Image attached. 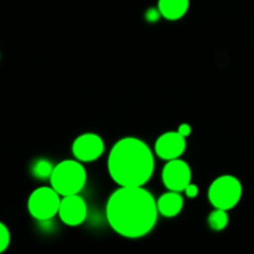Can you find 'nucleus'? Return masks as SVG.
Returning a JSON list of instances; mask_svg holds the SVG:
<instances>
[{
    "label": "nucleus",
    "instance_id": "2eb2a0df",
    "mask_svg": "<svg viewBox=\"0 0 254 254\" xmlns=\"http://www.w3.org/2000/svg\"><path fill=\"white\" fill-rule=\"evenodd\" d=\"M161 17L160 11H159L158 6L156 7H149L145 11V20L148 22H156Z\"/></svg>",
    "mask_w": 254,
    "mask_h": 254
},
{
    "label": "nucleus",
    "instance_id": "9b49d317",
    "mask_svg": "<svg viewBox=\"0 0 254 254\" xmlns=\"http://www.w3.org/2000/svg\"><path fill=\"white\" fill-rule=\"evenodd\" d=\"M190 7V0H158V9L161 17L176 21L186 15Z\"/></svg>",
    "mask_w": 254,
    "mask_h": 254
},
{
    "label": "nucleus",
    "instance_id": "f03ea898",
    "mask_svg": "<svg viewBox=\"0 0 254 254\" xmlns=\"http://www.w3.org/2000/svg\"><path fill=\"white\" fill-rule=\"evenodd\" d=\"M107 169L117 185L144 186L155 169L154 153L141 139L124 136L112 146Z\"/></svg>",
    "mask_w": 254,
    "mask_h": 254
},
{
    "label": "nucleus",
    "instance_id": "20e7f679",
    "mask_svg": "<svg viewBox=\"0 0 254 254\" xmlns=\"http://www.w3.org/2000/svg\"><path fill=\"white\" fill-rule=\"evenodd\" d=\"M242 193V184L236 176L221 175L211 183L207 197L213 208L230 211L240 203Z\"/></svg>",
    "mask_w": 254,
    "mask_h": 254
},
{
    "label": "nucleus",
    "instance_id": "a211bd4d",
    "mask_svg": "<svg viewBox=\"0 0 254 254\" xmlns=\"http://www.w3.org/2000/svg\"><path fill=\"white\" fill-rule=\"evenodd\" d=\"M0 60H1V52H0Z\"/></svg>",
    "mask_w": 254,
    "mask_h": 254
},
{
    "label": "nucleus",
    "instance_id": "423d86ee",
    "mask_svg": "<svg viewBox=\"0 0 254 254\" xmlns=\"http://www.w3.org/2000/svg\"><path fill=\"white\" fill-rule=\"evenodd\" d=\"M191 179H192V171L190 165L180 158L166 161L161 171V180L164 186L170 191L184 192L186 186L191 183Z\"/></svg>",
    "mask_w": 254,
    "mask_h": 254
},
{
    "label": "nucleus",
    "instance_id": "0eeeda50",
    "mask_svg": "<svg viewBox=\"0 0 254 254\" xmlns=\"http://www.w3.org/2000/svg\"><path fill=\"white\" fill-rule=\"evenodd\" d=\"M106 145L99 134L83 133L72 143V154L81 163H92L103 155Z\"/></svg>",
    "mask_w": 254,
    "mask_h": 254
},
{
    "label": "nucleus",
    "instance_id": "39448f33",
    "mask_svg": "<svg viewBox=\"0 0 254 254\" xmlns=\"http://www.w3.org/2000/svg\"><path fill=\"white\" fill-rule=\"evenodd\" d=\"M61 198L62 196L52 186H41L30 193L27 211L39 222H47L59 215Z\"/></svg>",
    "mask_w": 254,
    "mask_h": 254
},
{
    "label": "nucleus",
    "instance_id": "1a4fd4ad",
    "mask_svg": "<svg viewBox=\"0 0 254 254\" xmlns=\"http://www.w3.org/2000/svg\"><path fill=\"white\" fill-rule=\"evenodd\" d=\"M186 150V138L178 130L163 133L154 144V153L163 160H174L181 158Z\"/></svg>",
    "mask_w": 254,
    "mask_h": 254
},
{
    "label": "nucleus",
    "instance_id": "dca6fc26",
    "mask_svg": "<svg viewBox=\"0 0 254 254\" xmlns=\"http://www.w3.org/2000/svg\"><path fill=\"white\" fill-rule=\"evenodd\" d=\"M184 192H185V195L188 196L189 198H195V197H197V196H198V192H200V190H198L197 185L190 183L188 186H186V189L184 190Z\"/></svg>",
    "mask_w": 254,
    "mask_h": 254
},
{
    "label": "nucleus",
    "instance_id": "6e6552de",
    "mask_svg": "<svg viewBox=\"0 0 254 254\" xmlns=\"http://www.w3.org/2000/svg\"><path fill=\"white\" fill-rule=\"evenodd\" d=\"M87 213V203L79 193L62 196L59 208V217L62 223L69 227H76L86 221Z\"/></svg>",
    "mask_w": 254,
    "mask_h": 254
},
{
    "label": "nucleus",
    "instance_id": "f8f14e48",
    "mask_svg": "<svg viewBox=\"0 0 254 254\" xmlns=\"http://www.w3.org/2000/svg\"><path fill=\"white\" fill-rule=\"evenodd\" d=\"M55 165L45 158H39L30 166V173L37 180H50Z\"/></svg>",
    "mask_w": 254,
    "mask_h": 254
},
{
    "label": "nucleus",
    "instance_id": "f257e3e1",
    "mask_svg": "<svg viewBox=\"0 0 254 254\" xmlns=\"http://www.w3.org/2000/svg\"><path fill=\"white\" fill-rule=\"evenodd\" d=\"M106 217L114 232L136 240L154 230L159 217L158 205L144 186H119L107 200Z\"/></svg>",
    "mask_w": 254,
    "mask_h": 254
},
{
    "label": "nucleus",
    "instance_id": "4468645a",
    "mask_svg": "<svg viewBox=\"0 0 254 254\" xmlns=\"http://www.w3.org/2000/svg\"><path fill=\"white\" fill-rule=\"evenodd\" d=\"M10 241H11V235H10L9 228L4 222L0 221V253L5 252L9 248Z\"/></svg>",
    "mask_w": 254,
    "mask_h": 254
},
{
    "label": "nucleus",
    "instance_id": "7ed1b4c3",
    "mask_svg": "<svg viewBox=\"0 0 254 254\" xmlns=\"http://www.w3.org/2000/svg\"><path fill=\"white\" fill-rule=\"evenodd\" d=\"M87 183V171L83 163L77 159H67L56 164L50 178V185L61 196L79 193Z\"/></svg>",
    "mask_w": 254,
    "mask_h": 254
},
{
    "label": "nucleus",
    "instance_id": "9d476101",
    "mask_svg": "<svg viewBox=\"0 0 254 254\" xmlns=\"http://www.w3.org/2000/svg\"><path fill=\"white\" fill-rule=\"evenodd\" d=\"M159 215L166 218H173L180 215L184 207V197L181 192L178 191H170L163 193L156 200Z\"/></svg>",
    "mask_w": 254,
    "mask_h": 254
},
{
    "label": "nucleus",
    "instance_id": "f3484780",
    "mask_svg": "<svg viewBox=\"0 0 254 254\" xmlns=\"http://www.w3.org/2000/svg\"><path fill=\"white\" fill-rule=\"evenodd\" d=\"M178 131L183 136L188 138V136H190L191 133H192V128H191V126L189 123H183V124H180V126H179Z\"/></svg>",
    "mask_w": 254,
    "mask_h": 254
},
{
    "label": "nucleus",
    "instance_id": "ddd939ff",
    "mask_svg": "<svg viewBox=\"0 0 254 254\" xmlns=\"http://www.w3.org/2000/svg\"><path fill=\"white\" fill-rule=\"evenodd\" d=\"M228 211L221 210V208H213L207 217V226L212 231L220 232L223 231L228 226L230 217H228Z\"/></svg>",
    "mask_w": 254,
    "mask_h": 254
}]
</instances>
